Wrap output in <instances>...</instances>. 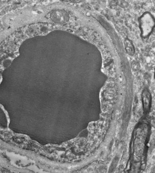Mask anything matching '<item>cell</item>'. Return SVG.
<instances>
[{
  "instance_id": "cell-4",
  "label": "cell",
  "mask_w": 155,
  "mask_h": 173,
  "mask_svg": "<svg viewBox=\"0 0 155 173\" xmlns=\"http://www.w3.org/2000/svg\"><path fill=\"white\" fill-rule=\"evenodd\" d=\"M119 5L123 8H125L128 7V4L125 1H121L119 3Z\"/></svg>"
},
{
  "instance_id": "cell-2",
  "label": "cell",
  "mask_w": 155,
  "mask_h": 173,
  "mask_svg": "<svg viewBox=\"0 0 155 173\" xmlns=\"http://www.w3.org/2000/svg\"><path fill=\"white\" fill-rule=\"evenodd\" d=\"M125 48L127 53L130 56H133L135 53V49L132 41L126 38L124 40Z\"/></svg>"
},
{
  "instance_id": "cell-3",
  "label": "cell",
  "mask_w": 155,
  "mask_h": 173,
  "mask_svg": "<svg viewBox=\"0 0 155 173\" xmlns=\"http://www.w3.org/2000/svg\"><path fill=\"white\" fill-rule=\"evenodd\" d=\"M131 67L132 69L135 71L139 70L140 67V64L135 60H133L131 64Z\"/></svg>"
},
{
  "instance_id": "cell-1",
  "label": "cell",
  "mask_w": 155,
  "mask_h": 173,
  "mask_svg": "<svg viewBox=\"0 0 155 173\" xmlns=\"http://www.w3.org/2000/svg\"><path fill=\"white\" fill-rule=\"evenodd\" d=\"M142 101L146 109H147L152 101V96L150 92L147 89H144L141 95Z\"/></svg>"
}]
</instances>
